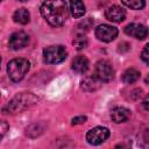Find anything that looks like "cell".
<instances>
[{
    "label": "cell",
    "mask_w": 149,
    "mask_h": 149,
    "mask_svg": "<svg viewBox=\"0 0 149 149\" xmlns=\"http://www.w3.org/2000/svg\"><path fill=\"white\" fill-rule=\"evenodd\" d=\"M98 83L99 80L93 76V77H87L85 78L84 80H81V88L85 90V91H94L98 88Z\"/></svg>",
    "instance_id": "cell-16"
},
{
    "label": "cell",
    "mask_w": 149,
    "mask_h": 149,
    "mask_svg": "<svg viewBox=\"0 0 149 149\" xmlns=\"http://www.w3.org/2000/svg\"><path fill=\"white\" fill-rule=\"evenodd\" d=\"M13 20L20 24H27L30 20V14L26 8H19L13 14Z\"/></svg>",
    "instance_id": "cell-14"
},
{
    "label": "cell",
    "mask_w": 149,
    "mask_h": 149,
    "mask_svg": "<svg viewBox=\"0 0 149 149\" xmlns=\"http://www.w3.org/2000/svg\"><path fill=\"white\" fill-rule=\"evenodd\" d=\"M19 1H27V0H19Z\"/></svg>",
    "instance_id": "cell-23"
},
{
    "label": "cell",
    "mask_w": 149,
    "mask_h": 149,
    "mask_svg": "<svg viewBox=\"0 0 149 149\" xmlns=\"http://www.w3.org/2000/svg\"><path fill=\"white\" fill-rule=\"evenodd\" d=\"M30 63L26 58H14L7 64V73L8 77L13 81H20L23 79L26 73L29 71Z\"/></svg>",
    "instance_id": "cell-2"
},
{
    "label": "cell",
    "mask_w": 149,
    "mask_h": 149,
    "mask_svg": "<svg viewBox=\"0 0 149 149\" xmlns=\"http://www.w3.org/2000/svg\"><path fill=\"white\" fill-rule=\"evenodd\" d=\"M121 2L130 9H142L146 5V0H121Z\"/></svg>",
    "instance_id": "cell-17"
},
{
    "label": "cell",
    "mask_w": 149,
    "mask_h": 149,
    "mask_svg": "<svg viewBox=\"0 0 149 149\" xmlns=\"http://www.w3.org/2000/svg\"><path fill=\"white\" fill-rule=\"evenodd\" d=\"M68 52L63 45H50L43 50V59L48 64H58L65 61Z\"/></svg>",
    "instance_id": "cell-3"
},
{
    "label": "cell",
    "mask_w": 149,
    "mask_h": 149,
    "mask_svg": "<svg viewBox=\"0 0 149 149\" xmlns=\"http://www.w3.org/2000/svg\"><path fill=\"white\" fill-rule=\"evenodd\" d=\"M93 76L100 83H108L114 77V69L108 61H99L95 64Z\"/></svg>",
    "instance_id": "cell-4"
},
{
    "label": "cell",
    "mask_w": 149,
    "mask_h": 149,
    "mask_svg": "<svg viewBox=\"0 0 149 149\" xmlns=\"http://www.w3.org/2000/svg\"><path fill=\"white\" fill-rule=\"evenodd\" d=\"M129 116H130V112L126 107H121V106L114 107L112 109V112H111V119L115 123L125 122V121H127L129 119Z\"/></svg>",
    "instance_id": "cell-11"
},
{
    "label": "cell",
    "mask_w": 149,
    "mask_h": 149,
    "mask_svg": "<svg viewBox=\"0 0 149 149\" xmlns=\"http://www.w3.org/2000/svg\"><path fill=\"white\" fill-rule=\"evenodd\" d=\"M140 74H141L140 71L134 69V68L127 69L122 74V81L125 84H133L140 78Z\"/></svg>",
    "instance_id": "cell-15"
},
{
    "label": "cell",
    "mask_w": 149,
    "mask_h": 149,
    "mask_svg": "<svg viewBox=\"0 0 149 149\" xmlns=\"http://www.w3.org/2000/svg\"><path fill=\"white\" fill-rule=\"evenodd\" d=\"M72 44L74 45V48H76L77 50H81V49H84V48L87 47L88 41H87V37H86L84 34H81V35H78L77 37H74Z\"/></svg>",
    "instance_id": "cell-18"
},
{
    "label": "cell",
    "mask_w": 149,
    "mask_h": 149,
    "mask_svg": "<svg viewBox=\"0 0 149 149\" xmlns=\"http://www.w3.org/2000/svg\"><path fill=\"white\" fill-rule=\"evenodd\" d=\"M105 17L108 20V21H112V22H121L125 20L126 17V12L122 7L118 6V5H112L109 6L106 10H105Z\"/></svg>",
    "instance_id": "cell-9"
},
{
    "label": "cell",
    "mask_w": 149,
    "mask_h": 149,
    "mask_svg": "<svg viewBox=\"0 0 149 149\" xmlns=\"http://www.w3.org/2000/svg\"><path fill=\"white\" fill-rule=\"evenodd\" d=\"M118 29L109 24H100L95 28V36L102 42H112L118 36Z\"/></svg>",
    "instance_id": "cell-6"
},
{
    "label": "cell",
    "mask_w": 149,
    "mask_h": 149,
    "mask_svg": "<svg viewBox=\"0 0 149 149\" xmlns=\"http://www.w3.org/2000/svg\"><path fill=\"white\" fill-rule=\"evenodd\" d=\"M86 121V116L84 115H80V116H76L72 119V125H80V123H84Z\"/></svg>",
    "instance_id": "cell-20"
},
{
    "label": "cell",
    "mask_w": 149,
    "mask_h": 149,
    "mask_svg": "<svg viewBox=\"0 0 149 149\" xmlns=\"http://www.w3.org/2000/svg\"><path fill=\"white\" fill-rule=\"evenodd\" d=\"M125 33L137 40H144L148 35V29L144 24L141 23H129L128 26H126Z\"/></svg>",
    "instance_id": "cell-8"
},
{
    "label": "cell",
    "mask_w": 149,
    "mask_h": 149,
    "mask_svg": "<svg viewBox=\"0 0 149 149\" xmlns=\"http://www.w3.org/2000/svg\"><path fill=\"white\" fill-rule=\"evenodd\" d=\"M7 128H8V125H7L5 121H2V122H1V137H3V135H5Z\"/></svg>",
    "instance_id": "cell-21"
},
{
    "label": "cell",
    "mask_w": 149,
    "mask_h": 149,
    "mask_svg": "<svg viewBox=\"0 0 149 149\" xmlns=\"http://www.w3.org/2000/svg\"><path fill=\"white\" fill-rule=\"evenodd\" d=\"M90 62L85 56H77L71 64V68L77 73H85L88 70Z\"/></svg>",
    "instance_id": "cell-12"
},
{
    "label": "cell",
    "mask_w": 149,
    "mask_h": 149,
    "mask_svg": "<svg viewBox=\"0 0 149 149\" xmlns=\"http://www.w3.org/2000/svg\"><path fill=\"white\" fill-rule=\"evenodd\" d=\"M33 95L31 94H20V95H17V97H15L9 104H8V111H10V112H16V111H21L22 109V105L24 106V107H27V106H29V102H31V104H34V100L35 99H33V100H30L29 98H31Z\"/></svg>",
    "instance_id": "cell-10"
},
{
    "label": "cell",
    "mask_w": 149,
    "mask_h": 149,
    "mask_svg": "<svg viewBox=\"0 0 149 149\" xmlns=\"http://www.w3.org/2000/svg\"><path fill=\"white\" fill-rule=\"evenodd\" d=\"M108 137H109V130L106 127H94L90 129L86 134V141L93 146H98L105 142Z\"/></svg>",
    "instance_id": "cell-5"
},
{
    "label": "cell",
    "mask_w": 149,
    "mask_h": 149,
    "mask_svg": "<svg viewBox=\"0 0 149 149\" xmlns=\"http://www.w3.org/2000/svg\"><path fill=\"white\" fill-rule=\"evenodd\" d=\"M142 104H143V107H144L146 109H148V111H149V94L144 98V100H143V102H142Z\"/></svg>",
    "instance_id": "cell-22"
},
{
    "label": "cell",
    "mask_w": 149,
    "mask_h": 149,
    "mask_svg": "<svg viewBox=\"0 0 149 149\" xmlns=\"http://www.w3.org/2000/svg\"><path fill=\"white\" fill-rule=\"evenodd\" d=\"M40 10L43 19L52 27L63 26L69 16L65 0H44Z\"/></svg>",
    "instance_id": "cell-1"
},
{
    "label": "cell",
    "mask_w": 149,
    "mask_h": 149,
    "mask_svg": "<svg viewBox=\"0 0 149 149\" xmlns=\"http://www.w3.org/2000/svg\"><path fill=\"white\" fill-rule=\"evenodd\" d=\"M70 10L73 17H81L85 14V5L83 0H70Z\"/></svg>",
    "instance_id": "cell-13"
},
{
    "label": "cell",
    "mask_w": 149,
    "mask_h": 149,
    "mask_svg": "<svg viewBox=\"0 0 149 149\" xmlns=\"http://www.w3.org/2000/svg\"><path fill=\"white\" fill-rule=\"evenodd\" d=\"M28 42H29L28 34H26L24 31H15L10 35L8 45L13 50H19V49L24 48L28 44Z\"/></svg>",
    "instance_id": "cell-7"
},
{
    "label": "cell",
    "mask_w": 149,
    "mask_h": 149,
    "mask_svg": "<svg viewBox=\"0 0 149 149\" xmlns=\"http://www.w3.org/2000/svg\"><path fill=\"white\" fill-rule=\"evenodd\" d=\"M141 59L146 64H149V43L143 48V50L141 52Z\"/></svg>",
    "instance_id": "cell-19"
}]
</instances>
